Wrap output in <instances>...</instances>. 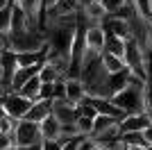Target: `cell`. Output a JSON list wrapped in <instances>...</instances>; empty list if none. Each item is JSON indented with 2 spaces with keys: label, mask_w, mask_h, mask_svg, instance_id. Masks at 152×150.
<instances>
[{
  "label": "cell",
  "mask_w": 152,
  "mask_h": 150,
  "mask_svg": "<svg viewBox=\"0 0 152 150\" xmlns=\"http://www.w3.org/2000/svg\"><path fill=\"white\" fill-rule=\"evenodd\" d=\"M143 89H145V82L132 75L129 82H127V87L123 89V91H118L116 96H111L109 100H111L125 116L139 114V112H143Z\"/></svg>",
  "instance_id": "obj_1"
},
{
  "label": "cell",
  "mask_w": 152,
  "mask_h": 150,
  "mask_svg": "<svg viewBox=\"0 0 152 150\" xmlns=\"http://www.w3.org/2000/svg\"><path fill=\"white\" fill-rule=\"evenodd\" d=\"M41 130H39L37 123H32V121H18L16 127L12 132V143L14 148H37L41 146Z\"/></svg>",
  "instance_id": "obj_2"
},
{
  "label": "cell",
  "mask_w": 152,
  "mask_h": 150,
  "mask_svg": "<svg viewBox=\"0 0 152 150\" xmlns=\"http://www.w3.org/2000/svg\"><path fill=\"white\" fill-rule=\"evenodd\" d=\"M9 39H12V50L14 52H39V50H45V34L41 30H34V27H30V30H25L23 34H16V37H12L9 34Z\"/></svg>",
  "instance_id": "obj_3"
},
{
  "label": "cell",
  "mask_w": 152,
  "mask_h": 150,
  "mask_svg": "<svg viewBox=\"0 0 152 150\" xmlns=\"http://www.w3.org/2000/svg\"><path fill=\"white\" fill-rule=\"evenodd\" d=\"M2 107H5V114L12 116L16 121H23L27 116L32 107V100H27L25 96H20L18 91H9V93L2 96Z\"/></svg>",
  "instance_id": "obj_4"
},
{
  "label": "cell",
  "mask_w": 152,
  "mask_h": 150,
  "mask_svg": "<svg viewBox=\"0 0 152 150\" xmlns=\"http://www.w3.org/2000/svg\"><path fill=\"white\" fill-rule=\"evenodd\" d=\"M104 43H107V32H104L102 25H89V27H84V46H86L89 52L102 55Z\"/></svg>",
  "instance_id": "obj_5"
},
{
  "label": "cell",
  "mask_w": 152,
  "mask_h": 150,
  "mask_svg": "<svg viewBox=\"0 0 152 150\" xmlns=\"http://www.w3.org/2000/svg\"><path fill=\"white\" fill-rule=\"evenodd\" d=\"M80 9V0H55L48 9L43 12V23L52 18H61V16H70ZM43 27V25H41Z\"/></svg>",
  "instance_id": "obj_6"
},
{
  "label": "cell",
  "mask_w": 152,
  "mask_h": 150,
  "mask_svg": "<svg viewBox=\"0 0 152 150\" xmlns=\"http://www.w3.org/2000/svg\"><path fill=\"white\" fill-rule=\"evenodd\" d=\"M52 116H55V121H59L61 125H73L77 121V107L70 105L66 98L61 100H52Z\"/></svg>",
  "instance_id": "obj_7"
},
{
  "label": "cell",
  "mask_w": 152,
  "mask_h": 150,
  "mask_svg": "<svg viewBox=\"0 0 152 150\" xmlns=\"http://www.w3.org/2000/svg\"><path fill=\"white\" fill-rule=\"evenodd\" d=\"M18 68L16 64V52L14 50H7V52H0V71H2V87H5V93H9V84H12V77Z\"/></svg>",
  "instance_id": "obj_8"
},
{
  "label": "cell",
  "mask_w": 152,
  "mask_h": 150,
  "mask_svg": "<svg viewBox=\"0 0 152 150\" xmlns=\"http://www.w3.org/2000/svg\"><path fill=\"white\" fill-rule=\"evenodd\" d=\"M152 121L148 118L145 112H139V114H129V116H125V118L121 121V134H125V132H145L148 127H150Z\"/></svg>",
  "instance_id": "obj_9"
},
{
  "label": "cell",
  "mask_w": 152,
  "mask_h": 150,
  "mask_svg": "<svg viewBox=\"0 0 152 150\" xmlns=\"http://www.w3.org/2000/svg\"><path fill=\"white\" fill-rule=\"evenodd\" d=\"M64 89H66V100L75 107L80 102H84V98H86V89H84L80 77H66L64 80Z\"/></svg>",
  "instance_id": "obj_10"
},
{
  "label": "cell",
  "mask_w": 152,
  "mask_h": 150,
  "mask_svg": "<svg viewBox=\"0 0 152 150\" xmlns=\"http://www.w3.org/2000/svg\"><path fill=\"white\" fill-rule=\"evenodd\" d=\"M86 100L93 105L95 112L102 114V116H109V118H116V121H123V118H125V114H123L109 98H89V96H86Z\"/></svg>",
  "instance_id": "obj_11"
},
{
  "label": "cell",
  "mask_w": 152,
  "mask_h": 150,
  "mask_svg": "<svg viewBox=\"0 0 152 150\" xmlns=\"http://www.w3.org/2000/svg\"><path fill=\"white\" fill-rule=\"evenodd\" d=\"M50 112H52V100H37V102H32L25 121H32V123L39 125L41 121H45L50 116Z\"/></svg>",
  "instance_id": "obj_12"
},
{
  "label": "cell",
  "mask_w": 152,
  "mask_h": 150,
  "mask_svg": "<svg viewBox=\"0 0 152 150\" xmlns=\"http://www.w3.org/2000/svg\"><path fill=\"white\" fill-rule=\"evenodd\" d=\"M102 27H104L107 34H114V37H118V39H132V37H129V25H127V21L107 16L104 23H102Z\"/></svg>",
  "instance_id": "obj_13"
},
{
  "label": "cell",
  "mask_w": 152,
  "mask_h": 150,
  "mask_svg": "<svg viewBox=\"0 0 152 150\" xmlns=\"http://www.w3.org/2000/svg\"><path fill=\"white\" fill-rule=\"evenodd\" d=\"M129 77H132V73H129L127 68H125V71H121V73L109 75V80H107V98H111V96H116L118 91H123V89L127 87Z\"/></svg>",
  "instance_id": "obj_14"
},
{
  "label": "cell",
  "mask_w": 152,
  "mask_h": 150,
  "mask_svg": "<svg viewBox=\"0 0 152 150\" xmlns=\"http://www.w3.org/2000/svg\"><path fill=\"white\" fill-rule=\"evenodd\" d=\"M39 130H41V139H43V141H57L59 132H61V123L55 121V116L50 114L45 121L39 123Z\"/></svg>",
  "instance_id": "obj_15"
},
{
  "label": "cell",
  "mask_w": 152,
  "mask_h": 150,
  "mask_svg": "<svg viewBox=\"0 0 152 150\" xmlns=\"http://www.w3.org/2000/svg\"><path fill=\"white\" fill-rule=\"evenodd\" d=\"M37 77H39V82H41V84H57V82H64L61 73H59L52 64H48L45 59L41 62V66H39Z\"/></svg>",
  "instance_id": "obj_16"
},
{
  "label": "cell",
  "mask_w": 152,
  "mask_h": 150,
  "mask_svg": "<svg viewBox=\"0 0 152 150\" xmlns=\"http://www.w3.org/2000/svg\"><path fill=\"white\" fill-rule=\"evenodd\" d=\"M39 66H41V64H39ZM39 66H30V68H16V73H14V77H12V84H9V91H18V89L23 87V84H27L32 77H37Z\"/></svg>",
  "instance_id": "obj_17"
},
{
  "label": "cell",
  "mask_w": 152,
  "mask_h": 150,
  "mask_svg": "<svg viewBox=\"0 0 152 150\" xmlns=\"http://www.w3.org/2000/svg\"><path fill=\"white\" fill-rule=\"evenodd\" d=\"M30 27H32V25H30V21H27V16L20 12L18 7H14V9H12V27H9V34L16 37V34H23V32L30 30Z\"/></svg>",
  "instance_id": "obj_18"
},
{
  "label": "cell",
  "mask_w": 152,
  "mask_h": 150,
  "mask_svg": "<svg viewBox=\"0 0 152 150\" xmlns=\"http://www.w3.org/2000/svg\"><path fill=\"white\" fill-rule=\"evenodd\" d=\"M100 62H102V66H104V71H107L109 75H114V73H121V71H125V62H123L121 57H116V55L102 52V55H100Z\"/></svg>",
  "instance_id": "obj_19"
},
{
  "label": "cell",
  "mask_w": 152,
  "mask_h": 150,
  "mask_svg": "<svg viewBox=\"0 0 152 150\" xmlns=\"http://www.w3.org/2000/svg\"><path fill=\"white\" fill-rule=\"evenodd\" d=\"M125 41L127 39H118L114 34H107V43H104V50L102 52H109V55H116V57H125Z\"/></svg>",
  "instance_id": "obj_20"
},
{
  "label": "cell",
  "mask_w": 152,
  "mask_h": 150,
  "mask_svg": "<svg viewBox=\"0 0 152 150\" xmlns=\"http://www.w3.org/2000/svg\"><path fill=\"white\" fill-rule=\"evenodd\" d=\"M39 91H41V82H39V77H32L27 84H23V87L18 89V93H20V96H25V98L32 100V102L39 98Z\"/></svg>",
  "instance_id": "obj_21"
},
{
  "label": "cell",
  "mask_w": 152,
  "mask_h": 150,
  "mask_svg": "<svg viewBox=\"0 0 152 150\" xmlns=\"http://www.w3.org/2000/svg\"><path fill=\"white\" fill-rule=\"evenodd\" d=\"M75 127H77V134L82 139H91V134H93V118H89V116H77Z\"/></svg>",
  "instance_id": "obj_22"
},
{
  "label": "cell",
  "mask_w": 152,
  "mask_h": 150,
  "mask_svg": "<svg viewBox=\"0 0 152 150\" xmlns=\"http://www.w3.org/2000/svg\"><path fill=\"white\" fill-rule=\"evenodd\" d=\"M114 123H118L116 118H109V116H102V114H98L93 118V134H91V139L95 137V134H100V132H104V130H109Z\"/></svg>",
  "instance_id": "obj_23"
},
{
  "label": "cell",
  "mask_w": 152,
  "mask_h": 150,
  "mask_svg": "<svg viewBox=\"0 0 152 150\" xmlns=\"http://www.w3.org/2000/svg\"><path fill=\"white\" fill-rule=\"evenodd\" d=\"M121 141L125 146H141V148H148L143 132H125V134H121Z\"/></svg>",
  "instance_id": "obj_24"
},
{
  "label": "cell",
  "mask_w": 152,
  "mask_h": 150,
  "mask_svg": "<svg viewBox=\"0 0 152 150\" xmlns=\"http://www.w3.org/2000/svg\"><path fill=\"white\" fill-rule=\"evenodd\" d=\"M12 5L0 9V32H9V27H12Z\"/></svg>",
  "instance_id": "obj_25"
},
{
  "label": "cell",
  "mask_w": 152,
  "mask_h": 150,
  "mask_svg": "<svg viewBox=\"0 0 152 150\" xmlns=\"http://www.w3.org/2000/svg\"><path fill=\"white\" fill-rule=\"evenodd\" d=\"M16 123H18V121L16 118H12V116H2V118H0V132H2V134H12L14 132V127H16Z\"/></svg>",
  "instance_id": "obj_26"
},
{
  "label": "cell",
  "mask_w": 152,
  "mask_h": 150,
  "mask_svg": "<svg viewBox=\"0 0 152 150\" xmlns=\"http://www.w3.org/2000/svg\"><path fill=\"white\" fill-rule=\"evenodd\" d=\"M102 7L107 9V16H111V14H116L118 9H121L123 5H125V0H100Z\"/></svg>",
  "instance_id": "obj_27"
},
{
  "label": "cell",
  "mask_w": 152,
  "mask_h": 150,
  "mask_svg": "<svg viewBox=\"0 0 152 150\" xmlns=\"http://www.w3.org/2000/svg\"><path fill=\"white\" fill-rule=\"evenodd\" d=\"M52 98H55V84H41V91H39L37 100H52Z\"/></svg>",
  "instance_id": "obj_28"
},
{
  "label": "cell",
  "mask_w": 152,
  "mask_h": 150,
  "mask_svg": "<svg viewBox=\"0 0 152 150\" xmlns=\"http://www.w3.org/2000/svg\"><path fill=\"white\" fill-rule=\"evenodd\" d=\"M12 50V39H9V32H0V52H7Z\"/></svg>",
  "instance_id": "obj_29"
},
{
  "label": "cell",
  "mask_w": 152,
  "mask_h": 150,
  "mask_svg": "<svg viewBox=\"0 0 152 150\" xmlns=\"http://www.w3.org/2000/svg\"><path fill=\"white\" fill-rule=\"evenodd\" d=\"M14 143H12V134H2L0 132V150H12Z\"/></svg>",
  "instance_id": "obj_30"
},
{
  "label": "cell",
  "mask_w": 152,
  "mask_h": 150,
  "mask_svg": "<svg viewBox=\"0 0 152 150\" xmlns=\"http://www.w3.org/2000/svg\"><path fill=\"white\" fill-rule=\"evenodd\" d=\"M39 148H41V150H61V146H59L57 141H41Z\"/></svg>",
  "instance_id": "obj_31"
},
{
  "label": "cell",
  "mask_w": 152,
  "mask_h": 150,
  "mask_svg": "<svg viewBox=\"0 0 152 150\" xmlns=\"http://www.w3.org/2000/svg\"><path fill=\"white\" fill-rule=\"evenodd\" d=\"M12 5V0H0V9H5V7Z\"/></svg>",
  "instance_id": "obj_32"
},
{
  "label": "cell",
  "mask_w": 152,
  "mask_h": 150,
  "mask_svg": "<svg viewBox=\"0 0 152 150\" xmlns=\"http://www.w3.org/2000/svg\"><path fill=\"white\" fill-rule=\"evenodd\" d=\"M0 96H5V87H2V71H0Z\"/></svg>",
  "instance_id": "obj_33"
},
{
  "label": "cell",
  "mask_w": 152,
  "mask_h": 150,
  "mask_svg": "<svg viewBox=\"0 0 152 150\" xmlns=\"http://www.w3.org/2000/svg\"><path fill=\"white\" fill-rule=\"evenodd\" d=\"M127 150H145V148H141V146H125Z\"/></svg>",
  "instance_id": "obj_34"
},
{
  "label": "cell",
  "mask_w": 152,
  "mask_h": 150,
  "mask_svg": "<svg viewBox=\"0 0 152 150\" xmlns=\"http://www.w3.org/2000/svg\"><path fill=\"white\" fill-rule=\"evenodd\" d=\"M91 150H107V148H104V146H98V143H93V148H91Z\"/></svg>",
  "instance_id": "obj_35"
}]
</instances>
